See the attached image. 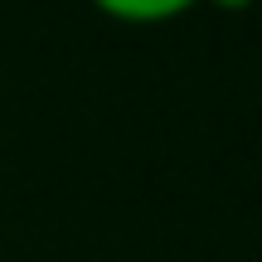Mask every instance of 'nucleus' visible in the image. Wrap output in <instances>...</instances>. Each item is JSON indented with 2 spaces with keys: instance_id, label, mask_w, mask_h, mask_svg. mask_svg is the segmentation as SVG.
<instances>
[{
  "instance_id": "f03ea898",
  "label": "nucleus",
  "mask_w": 262,
  "mask_h": 262,
  "mask_svg": "<svg viewBox=\"0 0 262 262\" xmlns=\"http://www.w3.org/2000/svg\"><path fill=\"white\" fill-rule=\"evenodd\" d=\"M199 5H214V10H224V15H238V10H253L262 0H199Z\"/></svg>"
},
{
  "instance_id": "f257e3e1",
  "label": "nucleus",
  "mask_w": 262,
  "mask_h": 262,
  "mask_svg": "<svg viewBox=\"0 0 262 262\" xmlns=\"http://www.w3.org/2000/svg\"><path fill=\"white\" fill-rule=\"evenodd\" d=\"M93 5L122 25H170V19L189 15L199 0H93Z\"/></svg>"
}]
</instances>
